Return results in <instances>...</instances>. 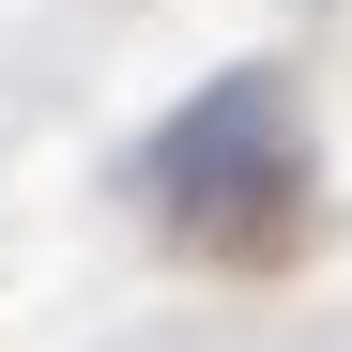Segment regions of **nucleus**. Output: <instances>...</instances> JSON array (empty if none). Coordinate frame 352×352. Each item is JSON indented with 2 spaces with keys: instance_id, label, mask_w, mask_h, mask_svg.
I'll return each instance as SVG.
<instances>
[{
  "instance_id": "f257e3e1",
  "label": "nucleus",
  "mask_w": 352,
  "mask_h": 352,
  "mask_svg": "<svg viewBox=\"0 0 352 352\" xmlns=\"http://www.w3.org/2000/svg\"><path fill=\"white\" fill-rule=\"evenodd\" d=\"M291 184H307V138H291V77H214L199 107H168L153 153H138V199L214 261H261L291 245Z\"/></svg>"
}]
</instances>
